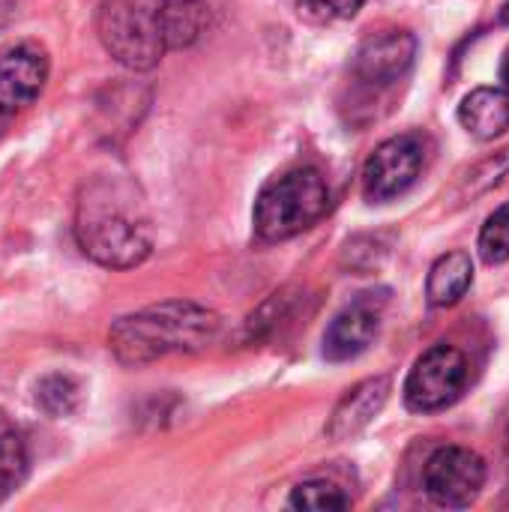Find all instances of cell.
I'll list each match as a JSON object with an SVG mask.
<instances>
[{
    "label": "cell",
    "instance_id": "obj_20",
    "mask_svg": "<svg viewBox=\"0 0 509 512\" xmlns=\"http://www.w3.org/2000/svg\"><path fill=\"white\" fill-rule=\"evenodd\" d=\"M501 78H504V90L509 93V57L504 60V66H501Z\"/></svg>",
    "mask_w": 509,
    "mask_h": 512
},
{
    "label": "cell",
    "instance_id": "obj_1",
    "mask_svg": "<svg viewBox=\"0 0 509 512\" xmlns=\"http://www.w3.org/2000/svg\"><path fill=\"white\" fill-rule=\"evenodd\" d=\"M207 21L201 0H102L96 9L102 48L132 72H147L168 51L198 42Z\"/></svg>",
    "mask_w": 509,
    "mask_h": 512
},
{
    "label": "cell",
    "instance_id": "obj_7",
    "mask_svg": "<svg viewBox=\"0 0 509 512\" xmlns=\"http://www.w3.org/2000/svg\"><path fill=\"white\" fill-rule=\"evenodd\" d=\"M486 486V462L465 447H441L423 468V489L432 504L447 510L471 507Z\"/></svg>",
    "mask_w": 509,
    "mask_h": 512
},
{
    "label": "cell",
    "instance_id": "obj_16",
    "mask_svg": "<svg viewBox=\"0 0 509 512\" xmlns=\"http://www.w3.org/2000/svg\"><path fill=\"white\" fill-rule=\"evenodd\" d=\"M288 504L294 510H309V512H330V510H348L351 498L330 480H306L300 486H294Z\"/></svg>",
    "mask_w": 509,
    "mask_h": 512
},
{
    "label": "cell",
    "instance_id": "obj_4",
    "mask_svg": "<svg viewBox=\"0 0 509 512\" xmlns=\"http://www.w3.org/2000/svg\"><path fill=\"white\" fill-rule=\"evenodd\" d=\"M330 207V189L318 168H291L273 177L255 201V234L267 243L291 240L312 228Z\"/></svg>",
    "mask_w": 509,
    "mask_h": 512
},
{
    "label": "cell",
    "instance_id": "obj_8",
    "mask_svg": "<svg viewBox=\"0 0 509 512\" xmlns=\"http://www.w3.org/2000/svg\"><path fill=\"white\" fill-rule=\"evenodd\" d=\"M48 54L33 42L0 51V117H12L33 105L48 81Z\"/></svg>",
    "mask_w": 509,
    "mask_h": 512
},
{
    "label": "cell",
    "instance_id": "obj_13",
    "mask_svg": "<svg viewBox=\"0 0 509 512\" xmlns=\"http://www.w3.org/2000/svg\"><path fill=\"white\" fill-rule=\"evenodd\" d=\"M471 282H474L471 255L465 249H453L432 264L429 279H426V297L432 306L447 309V306H456L468 294Z\"/></svg>",
    "mask_w": 509,
    "mask_h": 512
},
{
    "label": "cell",
    "instance_id": "obj_11",
    "mask_svg": "<svg viewBox=\"0 0 509 512\" xmlns=\"http://www.w3.org/2000/svg\"><path fill=\"white\" fill-rule=\"evenodd\" d=\"M390 393H393V384H390L387 375L366 378L357 387H351L339 399V405H336V411H333V417L327 423V438L330 441H351V438H357L384 411Z\"/></svg>",
    "mask_w": 509,
    "mask_h": 512
},
{
    "label": "cell",
    "instance_id": "obj_21",
    "mask_svg": "<svg viewBox=\"0 0 509 512\" xmlns=\"http://www.w3.org/2000/svg\"><path fill=\"white\" fill-rule=\"evenodd\" d=\"M501 21H504V24H509V0L504 3V9H501Z\"/></svg>",
    "mask_w": 509,
    "mask_h": 512
},
{
    "label": "cell",
    "instance_id": "obj_6",
    "mask_svg": "<svg viewBox=\"0 0 509 512\" xmlns=\"http://www.w3.org/2000/svg\"><path fill=\"white\" fill-rule=\"evenodd\" d=\"M426 168V141L414 132L393 135L375 147L363 165V195L372 204H387L405 195Z\"/></svg>",
    "mask_w": 509,
    "mask_h": 512
},
{
    "label": "cell",
    "instance_id": "obj_15",
    "mask_svg": "<svg viewBox=\"0 0 509 512\" xmlns=\"http://www.w3.org/2000/svg\"><path fill=\"white\" fill-rule=\"evenodd\" d=\"M36 405L48 417H69L81 405V387L72 375H63V372L45 375L36 384Z\"/></svg>",
    "mask_w": 509,
    "mask_h": 512
},
{
    "label": "cell",
    "instance_id": "obj_14",
    "mask_svg": "<svg viewBox=\"0 0 509 512\" xmlns=\"http://www.w3.org/2000/svg\"><path fill=\"white\" fill-rule=\"evenodd\" d=\"M27 477V444L15 423L0 414V501L9 498Z\"/></svg>",
    "mask_w": 509,
    "mask_h": 512
},
{
    "label": "cell",
    "instance_id": "obj_3",
    "mask_svg": "<svg viewBox=\"0 0 509 512\" xmlns=\"http://www.w3.org/2000/svg\"><path fill=\"white\" fill-rule=\"evenodd\" d=\"M219 315L192 300H165L123 315L108 330V348L126 366L156 363L174 354H198L219 336Z\"/></svg>",
    "mask_w": 509,
    "mask_h": 512
},
{
    "label": "cell",
    "instance_id": "obj_5",
    "mask_svg": "<svg viewBox=\"0 0 509 512\" xmlns=\"http://www.w3.org/2000/svg\"><path fill=\"white\" fill-rule=\"evenodd\" d=\"M468 384V360L453 345L429 348L405 381V405L414 414H438L450 408Z\"/></svg>",
    "mask_w": 509,
    "mask_h": 512
},
{
    "label": "cell",
    "instance_id": "obj_18",
    "mask_svg": "<svg viewBox=\"0 0 509 512\" xmlns=\"http://www.w3.org/2000/svg\"><path fill=\"white\" fill-rule=\"evenodd\" d=\"M363 3L366 0H297V12L312 24H330L354 18L363 9Z\"/></svg>",
    "mask_w": 509,
    "mask_h": 512
},
{
    "label": "cell",
    "instance_id": "obj_2",
    "mask_svg": "<svg viewBox=\"0 0 509 512\" xmlns=\"http://www.w3.org/2000/svg\"><path fill=\"white\" fill-rule=\"evenodd\" d=\"M72 231L78 249L111 270L138 267L153 252V225L144 201L120 177H96L81 186Z\"/></svg>",
    "mask_w": 509,
    "mask_h": 512
},
{
    "label": "cell",
    "instance_id": "obj_17",
    "mask_svg": "<svg viewBox=\"0 0 509 512\" xmlns=\"http://www.w3.org/2000/svg\"><path fill=\"white\" fill-rule=\"evenodd\" d=\"M480 255L486 264L509 261V201L501 204L480 231Z\"/></svg>",
    "mask_w": 509,
    "mask_h": 512
},
{
    "label": "cell",
    "instance_id": "obj_19",
    "mask_svg": "<svg viewBox=\"0 0 509 512\" xmlns=\"http://www.w3.org/2000/svg\"><path fill=\"white\" fill-rule=\"evenodd\" d=\"M507 171H509V147L507 150H501V153H495L492 159L480 162V165L468 174V189L474 186L477 192H483V189L495 186Z\"/></svg>",
    "mask_w": 509,
    "mask_h": 512
},
{
    "label": "cell",
    "instance_id": "obj_22",
    "mask_svg": "<svg viewBox=\"0 0 509 512\" xmlns=\"http://www.w3.org/2000/svg\"><path fill=\"white\" fill-rule=\"evenodd\" d=\"M507 453H509V426H507Z\"/></svg>",
    "mask_w": 509,
    "mask_h": 512
},
{
    "label": "cell",
    "instance_id": "obj_12",
    "mask_svg": "<svg viewBox=\"0 0 509 512\" xmlns=\"http://www.w3.org/2000/svg\"><path fill=\"white\" fill-rule=\"evenodd\" d=\"M459 123L480 141H492L509 129V93L501 87H477L459 105Z\"/></svg>",
    "mask_w": 509,
    "mask_h": 512
},
{
    "label": "cell",
    "instance_id": "obj_10",
    "mask_svg": "<svg viewBox=\"0 0 509 512\" xmlns=\"http://www.w3.org/2000/svg\"><path fill=\"white\" fill-rule=\"evenodd\" d=\"M375 294L357 297L351 306H345L324 333V357L330 363H348L369 351V345L378 339L381 330V303L372 300Z\"/></svg>",
    "mask_w": 509,
    "mask_h": 512
},
{
    "label": "cell",
    "instance_id": "obj_9",
    "mask_svg": "<svg viewBox=\"0 0 509 512\" xmlns=\"http://www.w3.org/2000/svg\"><path fill=\"white\" fill-rule=\"evenodd\" d=\"M414 57H417V36L411 30H384L360 45L354 57V72L372 87H390L408 75Z\"/></svg>",
    "mask_w": 509,
    "mask_h": 512
}]
</instances>
